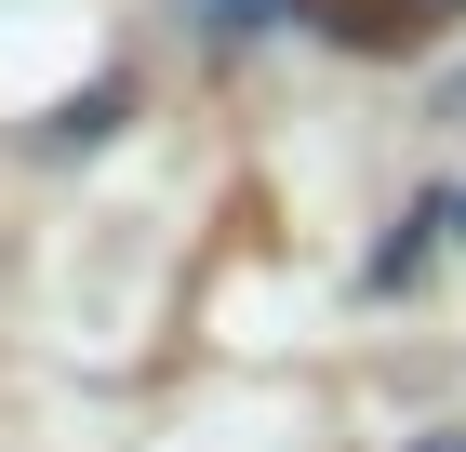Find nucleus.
<instances>
[{
	"mask_svg": "<svg viewBox=\"0 0 466 452\" xmlns=\"http://www.w3.org/2000/svg\"><path fill=\"white\" fill-rule=\"evenodd\" d=\"M333 27H347L360 54H387V40H413V27H427V0H333Z\"/></svg>",
	"mask_w": 466,
	"mask_h": 452,
	"instance_id": "obj_1",
	"label": "nucleus"
}]
</instances>
